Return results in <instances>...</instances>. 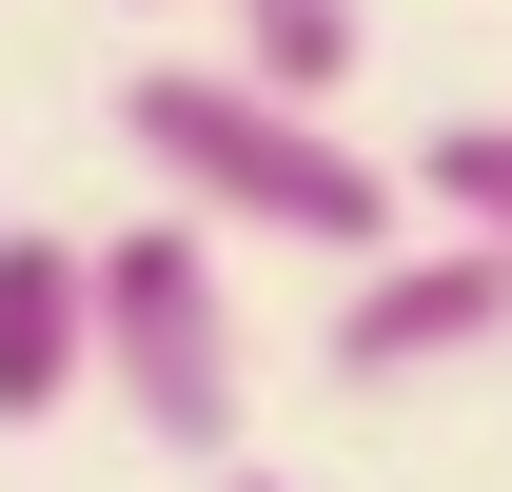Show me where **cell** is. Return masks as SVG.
I'll use <instances>...</instances> for the list:
<instances>
[{"mask_svg":"<svg viewBox=\"0 0 512 492\" xmlns=\"http://www.w3.org/2000/svg\"><path fill=\"white\" fill-rule=\"evenodd\" d=\"M414 197H434V237H512V119H453L414 158Z\"/></svg>","mask_w":512,"mask_h":492,"instance_id":"8992f818","label":"cell"},{"mask_svg":"<svg viewBox=\"0 0 512 492\" xmlns=\"http://www.w3.org/2000/svg\"><path fill=\"white\" fill-rule=\"evenodd\" d=\"M60 394H99V296H79V237L0 217V433H40Z\"/></svg>","mask_w":512,"mask_h":492,"instance_id":"277c9868","label":"cell"},{"mask_svg":"<svg viewBox=\"0 0 512 492\" xmlns=\"http://www.w3.org/2000/svg\"><path fill=\"white\" fill-rule=\"evenodd\" d=\"M217 492H296V473H217Z\"/></svg>","mask_w":512,"mask_h":492,"instance_id":"52a82bcc","label":"cell"},{"mask_svg":"<svg viewBox=\"0 0 512 492\" xmlns=\"http://www.w3.org/2000/svg\"><path fill=\"white\" fill-rule=\"evenodd\" d=\"M119 138H138V178H158V217H197V237H276V256H335V276L414 237V178L355 158L316 99H276L237 60H138Z\"/></svg>","mask_w":512,"mask_h":492,"instance_id":"6da1fadb","label":"cell"},{"mask_svg":"<svg viewBox=\"0 0 512 492\" xmlns=\"http://www.w3.org/2000/svg\"><path fill=\"white\" fill-rule=\"evenodd\" d=\"M79 296H99V394H119L158 453L237 473V414H256V355H237V276L197 217H119L79 237Z\"/></svg>","mask_w":512,"mask_h":492,"instance_id":"7a4b0ae2","label":"cell"},{"mask_svg":"<svg viewBox=\"0 0 512 492\" xmlns=\"http://www.w3.org/2000/svg\"><path fill=\"white\" fill-rule=\"evenodd\" d=\"M217 20H237V79H276V99L335 119V79H355V0H217Z\"/></svg>","mask_w":512,"mask_h":492,"instance_id":"5b68a950","label":"cell"},{"mask_svg":"<svg viewBox=\"0 0 512 492\" xmlns=\"http://www.w3.org/2000/svg\"><path fill=\"white\" fill-rule=\"evenodd\" d=\"M512 355V237H414L355 256V296H335V394H434V374Z\"/></svg>","mask_w":512,"mask_h":492,"instance_id":"3957f363","label":"cell"}]
</instances>
